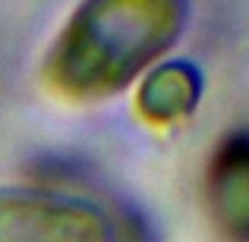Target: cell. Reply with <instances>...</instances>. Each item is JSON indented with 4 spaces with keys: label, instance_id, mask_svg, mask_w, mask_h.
Wrapping results in <instances>:
<instances>
[{
    "label": "cell",
    "instance_id": "277c9868",
    "mask_svg": "<svg viewBox=\"0 0 249 242\" xmlns=\"http://www.w3.org/2000/svg\"><path fill=\"white\" fill-rule=\"evenodd\" d=\"M205 76L193 60H161L136 85L133 107L152 129H174L199 110Z\"/></svg>",
    "mask_w": 249,
    "mask_h": 242
},
{
    "label": "cell",
    "instance_id": "3957f363",
    "mask_svg": "<svg viewBox=\"0 0 249 242\" xmlns=\"http://www.w3.org/2000/svg\"><path fill=\"white\" fill-rule=\"evenodd\" d=\"M205 211L224 242H249V126L218 139L205 163Z\"/></svg>",
    "mask_w": 249,
    "mask_h": 242
},
{
    "label": "cell",
    "instance_id": "7a4b0ae2",
    "mask_svg": "<svg viewBox=\"0 0 249 242\" xmlns=\"http://www.w3.org/2000/svg\"><path fill=\"white\" fill-rule=\"evenodd\" d=\"M0 242H120L117 224L76 192L0 186Z\"/></svg>",
    "mask_w": 249,
    "mask_h": 242
},
{
    "label": "cell",
    "instance_id": "6da1fadb",
    "mask_svg": "<svg viewBox=\"0 0 249 242\" xmlns=\"http://www.w3.org/2000/svg\"><path fill=\"white\" fill-rule=\"evenodd\" d=\"M189 0H79L41 57V85L70 104L126 91L174 50Z\"/></svg>",
    "mask_w": 249,
    "mask_h": 242
}]
</instances>
